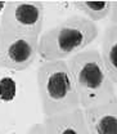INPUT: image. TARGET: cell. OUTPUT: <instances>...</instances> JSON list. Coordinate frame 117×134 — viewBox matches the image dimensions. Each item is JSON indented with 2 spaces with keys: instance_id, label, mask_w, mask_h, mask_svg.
I'll list each match as a JSON object with an SVG mask.
<instances>
[{
  "instance_id": "7a4b0ae2",
  "label": "cell",
  "mask_w": 117,
  "mask_h": 134,
  "mask_svg": "<svg viewBox=\"0 0 117 134\" xmlns=\"http://www.w3.org/2000/svg\"><path fill=\"white\" fill-rule=\"evenodd\" d=\"M97 23L77 13L69 14L54 26L44 29L39 37L40 62L67 61L91 47L99 37Z\"/></svg>"
},
{
  "instance_id": "8fae6325",
  "label": "cell",
  "mask_w": 117,
  "mask_h": 134,
  "mask_svg": "<svg viewBox=\"0 0 117 134\" xmlns=\"http://www.w3.org/2000/svg\"><path fill=\"white\" fill-rule=\"evenodd\" d=\"M25 134H48V132H46V129H45V126L41 121V122H37V124L32 125Z\"/></svg>"
},
{
  "instance_id": "5bb4252c",
  "label": "cell",
  "mask_w": 117,
  "mask_h": 134,
  "mask_svg": "<svg viewBox=\"0 0 117 134\" xmlns=\"http://www.w3.org/2000/svg\"><path fill=\"white\" fill-rule=\"evenodd\" d=\"M0 134H4V133H3V132H0Z\"/></svg>"
},
{
  "instance_id": "ba28073f",
  "label": "cell",
  "mask_w": 117,
  "mask_h": 134,
  "mask_svg": "<svg viewBox=\"0 0 117 134\" xmlns=\"http://www.w3.org/2000/svg\"><path fill=\"white\" fill-rule=\"evenodd\" d=\"M48 134H90L83 108L43 119Z\"/></svg>"
},
{
  "instance_id": "9c48e42d",
  "label": "cell",
  "mask_w": 117,
  "mask_h": 134,
  "mask_svg": "<svg viewBox=\"0 0 117 134\" xmlns=\"http://www.w3.org/2000/svg\"><path fill=\"white\" fill-rule=\"evenodd\" d=\"M99 52L111 80L117 86V25L108 23L100 32Z\"/></svg>"
},
{
  "instance_id": "3957f363",
  "label": "cell",
  "mask_w": 117,
  "mask_h": 134,
  "mask_svg": "<svg viewBox=\"0 0 117 134\" xmlns=\"http://www.w3.org/2000/svg\"><path fill=\"white\" fill-rule=\"evenodd\" d=\"M66 62L83 110L102 104L116 97V85L106 70L99 48L89 47L68 58Z\"/></svg>"
},
{
  "instance_id": "8992f818",
  "label": "cell",
  "mask_w": 117,
  "mask_h": 134,
  "mask_svg": "<svg viewBox=\"0 0 117 134\" xmlns=\"http://www.w3.org/2000/svg\"><path fill=\"white\" fill-rule=\"evenodd\" d=\"M39 59V36L0 32V70L26 71Z\"/></svg>"
},
{
  "instance_id": "7c38bea8",
  "label": "cell",
  "mask_w": 117,
  "mask_h": 134,
  "mask_svg": "<svg viewBox=\"0 0 117 134\" xmlns=\"http://www.w3.org/2000/svg\"><path fill=\"white\" fill-rule=\"evenodd\" d=\"M111 25H117V1H111V12L108 16Z\"/></svg>"
},
{
  "instance_id": "5b68a950",
  "label": "cell",
  "mask_w": 117,
  "mask_h": 134,
  "mask_svg": "<svg viewBox=\"0 0 117 134\" xmlns=\"http://www.w3.org/2000/svg\"><path fill=\"white\" fill-rule=\"evenodd\" d=\"M44 22L45 4L43 1H7L0 18V32L40 37Z\"/></svg>"
},
{
  "instance_id": "277c9868",
  "label": "cell",
  "mask_w": 117,
  "mask_h": 134,
  "mask_svg": "<svg viewBox=\"0 0 117 134\" xmlns=\"http://www.w3.org/2000/svg\"><path fill=\"white\" fill-rule=\"evenodd\" d=\"M36 83L44 119L81 108L66 61L39 62L36 67Z\"/></svg>"
},
{
  "instance_id": "6da1fadb",
  "label": "cell",
  "mask_w": 117,
  "mask_h": 134,
  "mask_svg": "<svg viewBox=\"0 0 117 134\" xmlns=\"http://www.w3.org/2000/svg\"><path fill=\"white\" fill-rule=\"evenodd\" d=\"M0 70V132L4 134H25L44 119L36 70Z\"/></svg>"
},
{
  "instance_id": "52a82bcc",
  "label": "cell",
  "mask_w": 117,
  "mask_h": 134,
  "mask_svg": "<svg viewBox=\"0 0 117 134\" xmlns=\"http://www.w3.org/2000/svg\"><path fill=\"white\" fill-rule=\"evenodd\" d=\"M90 134H117V98L84 110Z\"/></svg>"
},
{
  "instance_id": "30bf717a",
  "label": "cell",
  "mask_w": 117,
  "mask_h": 134,
  "mask_svg": "<svg viewBox=\"0 0 117 134\" xmlns=\"http://www.w3.org/2000/svg\"><path fill=\"white\" fill-rule=\"evenodd\" d=\"M72 8L77 14L98 23L108 19L111 12V1H72Z\"/></svg>"
},
{
  "instance_id": "9a60e30c",
  "label": "cell",
  "mask_w": 117,
  "mask_h": 134,
  "mask_svg": "<svg viewBox=\"0 0 117 134\" xmlns=\"http://www.w3.org/2000/svg\"><path fill=\"white\" fill-rule=\"evenodd\" d=\"M116 98H117V93H116Z\"/></svg>"
},
{
  "instance_id": "4fadbf2b",
  "label": "cell",
  "mask_w": 117,
  "mask_h": 134,
  "mask_svg": "<svg viewBox=\"0 0 117 134\" xmlns=\"http://www.w3.org/2000/svg\"><path fill=\"white\" fill-rule=\"evenodd\" d=\"M5 7H7V1H0V18H1V14H3Z\"/></svg>"
}]
</instances>
